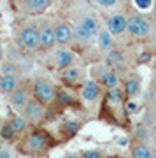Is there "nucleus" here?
<instances>
[{"label":"nucleus","instance_id":"a878e982","mask_svg":"<svg viewBox=\"0 0 156 158\" xmlns=\"http://www.w3.org/2000/svg\"><path fill=\"white\" fill-rule=\"evenodd\" d=\"M0 69H2L0 74H12V76H18V77H21V72H23V69L16 62H4Z\"/></svg>","mask_w":156,"mask_h":158},{"label":"nucleus","instance_id":"f3484780","mask_svg":"<svg viewBox=\"0 0 156 158\" xmlns=\"http://www.w3.org/2000/svg\"><path fill=\"white\" fill-rule=\"evenodd\" d=\"M98 83L102 85L104 90H112V88H116V86H121L119 72L114 70V69H107L105 72L102 74V77L98 79Z\"/></svg>","mask_w":156,"mask_h":158},{"label":"nucleus","instance_id":"7ed1b4c3","mask_svg":"<svg viewBox=\"0 0 156 158\" xmlns=\"http://www.w3.org/2000/svg\"><path fill=\"white\" fill-rule=\"evenodd\" d=\"M130 37L137 40H146L153 35V23L144 14H132L128 18V27H126Z\"/></svg>","mask_w":156,"mask_h":158},{"label":"nucleus","instance_id":"412c9836","mask_svg":"<svg viewBox=\"0 0 156 158\" xmlns=\"http://www.w3.org/2000/svg\"><path fill=\"white\" fill-rule=\"evenodd\" d=\"M72 40L76 42L77 46H81V48H88L93 40H95V37L89 34V32H86L84 28H81L79 25H74V35H72Z\"/></svg>","mask_w":156,"mask_h":158},{"label":"nucleus","instance_id":"f8f14e48","mask_svg":"<svg viewBox=\"0 0 156 158\" xmlns=\"http://www.w3.org/2000/svg\"><path fill=\"white\" fill-rule=\"evenodd\" d=\"M74 62H76V53L68 46H58V49L53 55V65H55V69L61 70V69L74 65Z\"/></svg>","mask_w":156,"mask_h":158},{"label":"nucleus","instance_id":"7c9ffc66","mask_svg":"<svg viewBox=\"0 0 156 158\" xmlns=\"http://www.w3.org/2000/svg\"><path fill=\"white\" fill-rule=\"evenodd\" d=\"M153 25H154V27H156V11L153 12Z\"/></svg>","mask_w":156,"mask_h":158},{"label":"nucleus","instance_id":"ddd939ff","mask_svg":"<svg viewBox=\"0 0 156 158\" xmlns=\"http://www.w3.org/2000/svg\"><path fill=\"white\" fill-rule=\"evenodd\" d=\"M81 77H83V70L76 65H70V67H65L60 70V81L61 85L67 86V88L77 86L81 83Z\"/></svg>","mask_w":156,"mask_h":158},{"label":"nucleus","instance_id":"1a4fd4ad","mask_svg":"<svg viewBox=\"0 0 156 158\" xmlns=\"http://www.w3.org/2000/svg\"><path fill=\"white\" fill-rule=\"evenodd\" d=\"M126 27H128V18H126V14H123V12L107 14L105 28L109 30L114 37H119V35L126 34Z\"/></svg>","mask_w":156,"mask_h":158},{"label":"nucleus","instance_id":"c85d7f7f","mask_svg":"<svg viewBox=\"0 0 156 158\" xmlns=\"http://www.w3.org/2000/svg\"><path fill=\"white\" fill-rule=\"evenodd\" d=\"M100 7H114L117 6V0H95Z\"/></svg>","mask_w":156,"mask_h":158},{"label":"nucleus","instance_id":"c756f323","mask_svg":"<svg viewBox=\"0 0 156 158\" xmlns=\"http://www.w3.org/2000/svg\"><path fill=\"white\" fill-rule=\"evenodd\" d=\"M12 156V151L9 149H0V158H11Z\"/></svg>","mask_w":156,"mask_h":158},{"label":"nucleus","instance_id":"2f4dec72","mask_svg":"<svg viewBox=\"0 0 156 158\" xmlns=\"http://www.w3.org/2000/svg\"><path fill=\"white\" fill-rule=\"evenodd\" d=\"M0 63H2V48H0Z\"/></svg>","mask_w":156,"mask_h":158},{"label":"nucleus","instance_id":"9d476101","mask_svg":"<svg viewBox=\"0 0 156 158\" xmlns=\"http://www.w3.org/2000/svg\"><path fill=\"white\" fill-rule=\"evenodd\" d=\"M102 97V85L96 79H86L81 85V98L88 104H96Z\"/></svg>","mask_w":156,"mask_h":158},{"label":"nucleus","instance_id":"f257e3e1","mask_svg":"<svg viewBox=\"0 0 156 158\" xmlns=\"http://www.w3.org/2000/svg\"><path fill=\"white\" fill-rule=\"evenodd\" d=\"M49 146H51L49 134L46 130L35 128L25 137V141L21 144V153H25V155H42L49 149Z\"/></svg>","mask_w":156,"mask_h":158},{"label":"nucleus","instance_id":"4be33fe9","mask_svg":"<svg viewBox=\"0 0 156 158\" xmlns=\"http://www.w3.org/2000/svg\"><path fill=\"white\" fill-rule=\"evenodd\" d=\"M7 123H9V127H11V130L14 132V135H19V134H25L28 128V121L25 118H23L21 113L14 114V116H11V118L7 119Z\"/></svg>","mask_w":156,"mask_h":158},{"label":"nucleus","instance_id":"0eeeda50","mask_svg":"<svg viewBox=\"0 0 156 158\" xmlns=\"http://www.w3.org/2000/svg\"><path fill=\"white\" fill-rule=\"evenodd\" d=\"M30 86L27 83L19 81V85L7 95L9 97V106L12 107V111H16V113H21L23 111V107L27 106V102L30 100Z\"/></svg>","mask_w":156,"mask_h":158},{"label":"nucleus","instance_id":"cd10ccee","mask_svg":"<svg viewBox=\"0 0 156 158\" xmlns=\"http://www.w3.org/2000/svg\"><path fill=\"white\" fill-rule=\"evenodd\" d=\"M83 156L84 158H100L102 151L100 149H86V151H83Z\"/></svg>","mask_w":156,"mask_h":158},{"label":"nucleus","instance_id":"5701e85b","mask_svg":"<svg viewBox=\"0 0 156 158\" xmlns=\"http://www.w3.org/2000/svg\"><path fill=\"white\" fill-rule=\"evenodd\" d=\"M79 128H81V123L79 121H76V119H67V121H63L60 125V134L65 139H70V137H74L79 132Z\"/></svg>","mask_w":156,"mask_h":158},{"label":"nucleus","instance_id":"aec40b11","mask_svg":"<svg viewBox=\"0 0 156 158\" xmlns=\"http://www.w3.org/2000/svg\"><path fill=\"white\" fill-rule=\"evenodd\" d=\"M130 155L133 158H154V151L151 149L147 144H144L142 141H135L130 146Z\"/></svg>","mask_w":156,"mask_h":158},{"label":"nucleus","instance_id":"dca6fc26","mask_svg":"<svg viewBox=\"0 0 156 158\" xmlns=\"http://www.w3.org/2000/svg\"><path fill=\"white\" fill-rule=\"evenodd\" d=\"M121 90H123V93H125L126 98H133V97H137L140 93V90H142V79H140L139 76H128V77L121 83Z\"/></svg>","mask_w":156,"mask_h":158},{"label":"nucleus","instance_id":"423d86ee","mask_svg":"<svg viewBox=\"0 0 156 158\" xmlns=\"http://www.w3.org/2000/svg\"><path fill=\"white\" fill-rule=\"evenodd\" d=\"M39 27V51L47 53V51L56 48V39H55V30H53V23L49 19H42L37 23Z\"/></svg>","mask_w":156,"mask_h":158},{"label":"nucleus","instance_id":"9b49d317","mask_svg":"<svg viewBox=\"0 0 156 158\" xmlns=\"http://www.w3.org/2000/svg\"><path fill=\"white\" fill-rule=\"evenodd\" d=\"M53 30H55V39L56 46H68L72 42V35H74V25H70L68 21H60L53 23Z\"/></svg>","mask_w":156,"mask_h":158},{"label":"nucleus","instance_id":"6ab92c4d","mask_svg":"<svg viewBox=\"0 0 156 158\" xmlns=\"http://www.w3.org/2000/svg\"><path fill=\"white\" fill-rule=\"evenodd\" d=\"M21 77L12 76V74H0V95H9L18 85Z\"/></svg>","mask_w":156,"mask_h":158},{"label":"nucleus","instance_id":"a211bd4d","mask_svg":"<svg viewBox=\"0 0 156 158\" xmlns=\"http://www.w3.org/2000/svg\"><path fill=\"white\" fill-rule=\"evenodd\" d=\"M76 25H79L81 28H84L86 32H89V34L95 37L96 32L100 30V23H98V19H96L93 14H83V16L77 19V23Z\"/></svg>","mask_w":156,"mask_h":158},{"label":"nucleus","instance_id":"4468645a","mask_svg":"<svg viewBox=\"0 0 156 158\" xmlns=\"http://www.w3.org/2000/svg\"><path fill=\"white\" fill-rule=\"evenodd\" d=\"M95 42H96L98 51H102V53H107V51H111L112 48H116V37H114L107 28H102V27L95 35Z\"/></svg>","mask_w":156,"mask_h":158},{"label":"nucleus","instance_id":"39448f33","mask_svg":"<svg viewBox=\"0 0 156 158\" xmlns=\"http://www.w3.org/2000/svg\"><path fill=\"white\" fill-rule=\"evenodd\" d=\"M23 118L28 121V125L32 127H39L46 118V106L42 102H39L35 97H30V100L27 102V106L21 111Z\"/></svg>","mask_w":156,"mask_h":158},{"label":"nucleus","instance_id":"20e7f679","mask_svg":"<svg viewBox=\"0 0 156 158\" xmlns=\"http://www.w3.org/2000/svg\"><path fill=\"white\" fill-rule=\"evenodd\" d=\"M56 90L58 88L46 77H35L34 83H32V95L39 102H42L46 107L51 106V104H55Z\"/></svg>","mask_w":156,"mask_h":158},{"label":"nucleus","instance_id":"f03ea898","mask_svg":"<svg viewBox=\"0 0 156 158\" xmlns=\"http://www.w3.org/2000/svg\"><path fill=\"white\" fill-rule=\"evenodd\" d=\"M18 46L25 53L39 51V27L35 21H27L18 28Z\"/></svg>","mask_w":156,"mask_h":158},{"label":"nucleus","instance_id":"393cba45","mask_svg":"<svg viewBox=\"0 0 156 158\" xmlns=\"http://www.w3.org/2000/svg\"><path fill=\"white\" fill-rule=\"evenodd\" d=\"M55 102L60 106V107H68V106H72L74 97H72V93H68L67 90H56Z\"/></svg>","mask_w":156,"mask_h":158},{"label":"nucleus","instance_id":"b1692460","mask_svg":"<svg viewBox=\"0 0 156 158\" xmlns=\"http://www.w3.org/2000/svg\"><path fill=\"white\" fill-rule=\"evenodd\" d=\"M105 98L107 102L111 104V106H121L123 102H125V93H123L121 86H116V88H112V90H105Z\"/></svg>","mask_w":156,"mask_h":158},{"label":"nucleus","instance_id":"6e6552de","mask_svg":"<svg viewBox=\"0 0 156 158\" xmlns=\"http://www.w3.org/2000/svg\"><path fill=\"white\" fill-rule=\"evenodd\" d=\"M55 0H14V7L25 14H42L53 6Z\"/></svg>","mask_w":156,"mask_h":158},{"label":"nucleus","instance_id":"2eb2a0df","mask_svg":"<svg viewBox=\"0 0 156 158\" xmlns=\"http://www.w3.org/2000/svg\"><path fill=\"white\" fill-rule=\"evenodd\" d=\"M105 65L109 69H114V70H121L125 69L126 65V56H125V53L121 49H117V48H112L111 51H107L105 53Z\"/></svg>","mask_w":156,"mask_h":158},{"label":"nucleus","instance_id":"bb28decb","mask_svg":"<svg viewBox=\"0 0 156 158\" xmlns=\"http://www.w3.org/2000/svg\"><path fill=\"white\" fill-rule=\"evenodd\" d=\"M0 137H2V139H4V141H11V139H14V132H12L11 130V127H9V123H4L2 125V127H0Z\"/></svg>","mask_w":156,"mask_h":158}]
</instances>
